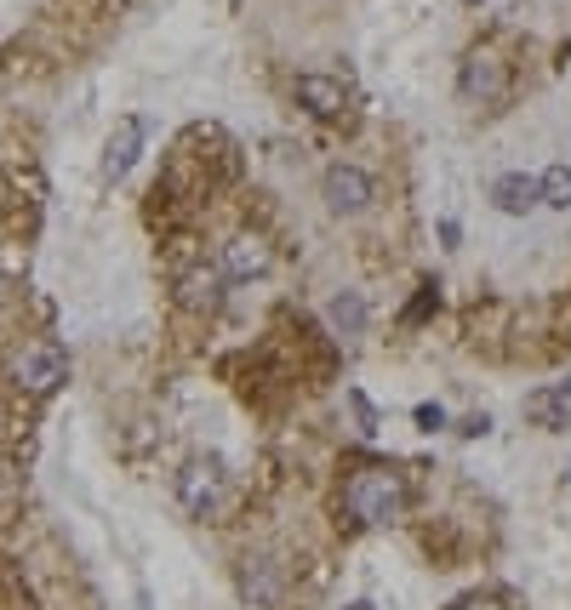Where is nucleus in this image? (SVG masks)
I'll return each mask as SVG.
<instances>
[{
	"label": "nucleus",
	"mask_w": 571,
	"mask_h": 610,
	"mask_svg": "<svg viewBox=\"0 0 571 610\" xmlns=\"http://www.w3.org/2000/svg\"><path fill=\"white\" fill-rule=\"evenodd\" d=\"M406 502H412L406 473H394V468H360L343 485V507L355 525H394L406 514Z\"/></svg>",
	"instance_id": "f257e3e1"
},
{
	"label": "nucleus",
	"mask_w": 571,
	"mask_h": 610,
	"mask_svg": "<svg viewBox=\"0 0 571 610\" xmlns=\"http://www.w3.org/2000/svg\"><path fill=\"white\" fill-rule=\"evenodd\" d=\"M457 97L468 109H497L503 97H509V63H503L491 46L468 52L463 69H457Z\"/></svg>",
	"instance_id": "f03ea898"
},
{
	"label": "nucleus",
	"mask_w": 571,
	"mask_h": 610,
	"mask_svg": "<svg viewBox=\"0 0 571 610\" xmlns=\"http://www.w3.org/2000/svg\"><path fill=\"white\" fill-rule=\"evenodd\" d=\"M223 462L218 457H194V462H183V473H178V502H183V514L189 520H212L218 514V502H223Z\"/></svg>",
	"instance_id": "7ed1b4c3"
},
{
	"label": "nucleus",
	"mask_w": 571,
	"mask_h": 610,
	"mask_svg": "<svg viewBox=\"0 0 571 610\" xmlns=\"http://www.w3.org/2000/svg\"><path fill=\"white\" fill-rule=\"evenodd\" d=\"M12 377H18V388L46 399V394H57L63 383H70V354H63V343H29L12 360Z\"/></svg>",
	"instance_id": "20e7f679"
},
{
	"label": "nucleus",
	"mask_w": 571,
	"mask_h": 610,
	"mask_svg": "<svg viewBox=\"0 0 571 610\" xmlns=\"http://www.w3.org/2000/svg\"><path fill=\"white\" fill-rule=\"evenodd\" d=\"M320 194H326V212L331 217H360L366 206L378 200V183L360 172V165H349V160H338L326 172V183H320Z\"/></svg>",
	"instance_id": "39448f33"
},
{
	"label": "nucleus",
	"mask_w": 571,
	"mask_h": 610,
	"mask_svg": "<svg viewBox=\"0 0 571 610\" xmlns=\"http://www.w3.org/2000/svg\"><path fill=\"white\" fill-rule=\"evenodd\" d=\"M241 599L252 610H275L286 599V565L275 554H246L241 559Z\"/></svg>",
	"instance_id": "423d86ee"
},
{
	"label": "nucleus",
	"mask_w": 571,
	"mask_h": 610,
	"mask_svg": "<svg viewBox=\"0 0 571 610\" xmlns=\"http://www.w3.org/2000/svg\"><path fill=\"white\" fill-rule=\"evenodd\" d=\"M144 138H149V120H144V115H126V120L109 131V143H104V183H120L131 165H138Z\"/></svg>",
	"instance_id": "0eeeda50"
},
{
	"label": "nucleus",
	"mask_w": 571,
	"mask_h": 610,
	"mask_svg": "<svg viewBox=\"0 0 571 610\" xmlns=\"http://www.w3.org/2000/svg\"><path fill=\"white\" fill-rule=\"evenodd\" d=\"M292 97H297V109H309L315 120H338V115L349 109L343 81H331V75H297V81H292Z\"/></svg>",
	"instance_id": "6e6552de"
},
{
	"label": "nucleus",
	"mask_w": 571,
	"mask_h": 610,
	"mask_svg": "<svg viewBox=\"0 0 571 610\" xmlns=\"http://www.w3.org/2000/svg\"><path fill=\"white\" fill-rule=\"evenodd\" d=\"M223 268L218 263H194L189 268V275L178 280V302H183V309L189 314H212V309H223Z\"/></svg>",
	"instance_id": "1a4fd4ad"
},
{
	"label": "nucleus",
	"mask_w": 571,
	"mask_h": 610,
	"mask_svg": "<svg viewBox=\"0 0 571 610\" xmlns=\"http://www.w3.org/2000/svg\"><path fill=\"white\" fill-rule=\"evenodd\" d=\"M268 240L263 234H234V240L223 246V280H263L268 275Z\"/></svg>",
	"instance_id": "9d476101"
},
{
	"label": "nucleus",
	"mask_w": 571,
	"mask_h": 610,
	"mask_svg": "<svg viewBox=\"0 0 571 610\" xmlns=\"http://www.w3.org/2000/svg\"><path fill=\"white\" fill-rule=\"evenodd\" d=\"M491 206L503 212V217H526V212H537L543 200H537V178H526V172H503L497 183H491Z\"/></svg>",
	"instance_id": "9b49d317"
},
{
	"label": "nucleus",
	"mask_w": 571,
	"mask_h": 610,
	"mask_svg": "<svg viewBox=\"0 0 571 610\" xmlns=\"http://www.w3.org/2000/svg\"><path fill=\"white\" fill-rule=\"evenodd\" d=\"M326 320H331V331H338L343 343H360L366 336V297L360 291H338L326 302Z\"/></svg>",
	"instance_id": "f8f14e48"
},
{
	"label": "nucleus",
	"mask_w": 571,
	"mask_h": 610,
	"mask_svg": "<svg viewBox=\"0 0 571 610\" xmlns=\"http://www.w3.org/2000/svg\"><path fill=\"white\" fill-rule=\"evenodd\" d=\"M526 417H531V422H543V428H565V417H571V383L531 394V399H526Z\"/></svg>",
	"instance_id": "ddd939ff"
},
{
	"label": "nucleus",
	"mask_w": 571,
	"mask_h": 610,
	"mask_svg": "<svg viewBox=\"0 0 571 610\" xmlns=\"http://www.w3.org/2000/svg\"><path fill=\"white\" fill-rule=\"evenodd\" d=\"M537 200H543L549 212H571V165L554 160L543 178H537Z\"/></svg>",
	"instance_id": "4468645a"
},
{
	"label": "nucleus",
	"mask_w": 571,
	"mask_h": 610,
	"mask_svg": "<svg viewBox=\"0 0 571 610\" xmlns=\"http://www.w3.org/2000/svg\"><path fill=\"white\" fill-rule=\"evenodd\" d=\"M18 491H23V480H18V473H12V462H0V514H12Z\"/></svg>",
	"instance_id": "2eb2a0df"
},
{
	"label": "nucleus",
	"mask_w": 571,
	"mask_h": 610,
	"mask_svg": "<svg viewBox=\"0 0 571 610\" xmlns=\"http://www.w3.org/2000/svg\"><path fill=\"white\" fill-rule=\"evenodd\" d=\"M412 417H417V428H423V434H434V428H446V405H434V399H423V405H417V411H412Z\"/></svg>",
	"instance_id": "dca6fc26"
},
{
	"label": "nucleus",
	"mask_w": 571,
	"mask_h": 610,
	"mask_svg": "<svg viewBox=\"0 0 571 610\" xmlns=\"http://www.w3.org/2000/svg\"><path fill=\"white\" fill-rule=\"evenodd\" d=\"M457 434H463V439H480V434H491V417H486V411H480V417H468Z\"/></svg>",
	"instance_id": "f3484780"
},
{
	"label": "nucleus",
	"mask_w": 571,
	"mask_h": 610,
	"mask_svg": "<svg viewBox=\"0 0 571 610\" xmlns=\"http://www.w3.org/2000/svg\"><path fill=\"white\" fill-rule=\"evenodd\" d=\"M429 302H434V286H423V297L406 309V320H423V314H429Z\"/></svg>",
	"instance_id": "a211bd4d"
},
{
	"label": "nucleus",
	"mask_w": 571,
	"mask_h": 610,
	"mask_svg": "<svg viewBox=\"0 0 571 610\" xmlns=\"http://www.w3.org/2000/svg\"><path fill=\"white\" fill-rule=\"evenodd\" d=\"M457 610H503V604H497V599H463Z\"/></svg>",
	"instance_id": "6ab92c4d"
},
{
	"label": "nucleus",
	"mask_w": 571,
	"mask_h": 610,
	"mask_svg": "<svg viewBox=\"0 0 571 610\" xmlns=\"http://www.w3.org/2000/svg\"><path fill=\"white\" fill-rule=\"evenodd\" d=\"M343 610H378V604H372V599H349Z\"/></svg>",
	"instance_id": "aec40b11"
}]
</instances>
